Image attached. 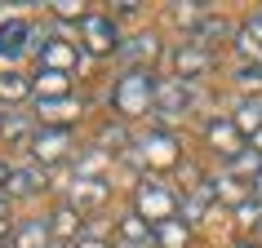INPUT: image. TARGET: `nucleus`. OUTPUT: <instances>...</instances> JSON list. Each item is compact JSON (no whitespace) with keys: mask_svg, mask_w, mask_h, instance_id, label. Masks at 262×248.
I'll list each match as a JSON object with an SVG mask.
<instances>
[{"mask_svg":"<svg viewBox=\"0 0 262 248\" xmlns=\"http://www.w3.org/2000/svg\"><path fill=\"white\" fill-rule=\"evenodd\" d=\"M156 76L151 71H129L124 67L120 76H116V84H111V102H116V111H120L124 120H142V115H151L156 111Z\"/></svg>","mask_w":262,"mask_h":248,"instance_id":"1","label":"nucleus"},{"mask_svg":"<svg viewBox=\"0 0 262 248\" xmlns=\"http://www.w3.org/2000/svg\"><path fill=\"white\" fill-rule=\"evenodd\" d=\"M134 208H138V217H142V221L160 226V221H173L178 195L169 191L165 182H156V178H142V182H138V191H134Z\"/></svg>","mask_w":262,"mask_h":248,"instance_id":"2","label":"nucleus"},{"mask_svg":"<svg viewBox=\"0 0 262 248\" xmlns=\"http://www.w3.org/2000/svg\"><path fill=\"white\" fill-rule=\"evenodd\" d=\"M80 36H84V49L94 58H107V54H120V36H116V18L111 14H89L80 22Z\"/></svg>","mask_w":262,"mask_h":248,"instance_id":"3","label":"nucleus"},{"mask_svg":"<svg viewBox=\"0 0 262 248\" xmlns=\"http://www.w3.org/2000/svg\"><path fill=\"white\" fill-rule=\"evenodd\" d=\"M191 102H195V89L187 80H178V76L156 84V115L160 120H182L191 111Z\"/></svg>","mask_w":262,"mask_h":248,"instance_id":"4","label":"nucleus"},{"mask_svg":"<svg viewBox=\"0 0 262 248\" xmlns=\"http://www.w3.org/2000/svg\"><path fill=\"white\" fill-rule=\"evenodd\" d=\"M129 160L147 168H173L178 164V138L173 133H147L138 142V151H129Z\"/></svg>","mask_w":262,"mask_h":248,"instance_id":"5","label":"nucleus"},{"mask_svg":"<svg viewBox=\"0 0 262 248\" xmlns=\"http://www.w3.org/2000/svg\"><path fill=\"white\" fill-rule=\"evenodd\" d=\"M71 129H36V138H31V155H36V164H58V160H67L71 155Z\"/></svg>","mask_w":262,"mask_h":248,"instance_id":"6","label":"nucleus"},{"mask_svg":"<svg viewBox=\"0 0 262 248\" xmlns=\"http://www.w3.org/2000/svg\"><path fill=\"white\" fill-rule=\"evenodd\" d=\"M205 138L213 151H222L227 160H235V155L245 151V133H240V124L227 120V115H213V120H205Z\"/></svg>","mask_w":262,"mask_h":248,"instance_id":"7","label":"nucleus"},{"mask_svg":"<svg viewBox=\"0 0 262 248\" xmlns=\"http://www.w3.org/2000/svg\"><path fill=\"white\" fill-rule=\"evenodd\" d=\"M84 102L76 93L71 97H36V115L45 120V129H67L71 120H80Z\"/></svg>","mask_w":262,"mask_h":248,"instance_id":"8","label":"nucleus"},{"mask_svg":"<svg viewBox=\"0 0 262 248\" xmlns=\"http://www.w3.org/2000/svg\"><path fill=\"white\" fill-rule=\"evenodd\" d=\"M27 44H31V22L9 14L0 22V58H5V62H18V58L27 54Z\"/></svg>","mask_w":262,"mask_h":248,"instance_id":"9","label":"nucleus"},{"mask_svg":"<svg viewBox=\"0 0 262 248\" xmlns=\"http://www.w3.org/2000/svg\"><path fill=\"white\" fill-rule=\"evenodd\" d=\"M213 67V54H209L205 44H195V40H187V44H178L173 49V71H178V80H187V76H205V71Z\"/></svg>","mask_w":262,"mask_h":248,"instance_id":"10","label":"nucleus"},{"mask_svg":"<svg viewBox=\"0 0 262 248\" xmlns=\"http://www.w3.org/2000/svg\"><path fill=\"white\" fill-rule=\"evenodd\" d=\"M107 204V178H76L71 182V208L76 213H98Z\"/></svg>","mask_w":262,"mask_h":248,"instance_id":"11","label":"nucleus"},{"mask_svg":"<svg viewBox=\"0 0 262 248\" xmlns=\"http://www.w3.org/2000/svg\"><path fill=\"white\" fill-rule=\"evenodd\" d=\"M156 49H160L156 31H138V36H129V40L120 44V62H129V71H147L142 62H151Z\"/></svg>","mask_w":262,"mask_h":248,"instance_id":"12","label":"nucleus"},{"mask_svg":"<svg viewBox=\"0 0 262 248\" xmlns=\"http://www.w3.org/2000/svg\"><path fill=\"white\" fill-rule=\"evenodd\" d=\"M235 49L245 54V62H258L262 67V14H249L235 31Z\"/></svg>","mask_w":262,"mask_h":248,"instance_id":"13","label":"nucleus"},{"mask_svg":"<svg viewBox=\"0 0 262 248\" xmlns=\"http://www.w3.org/2000/svg\"><path fill=\"white\" fill-rule=\"evenodd\" d=\"M45 186H49V178H45V168L40 164H27V168H14L9 173V186H5V195H40Z\"/></svg>","mask_w":262,"mask_h":248,"instance_id":"14","label":"nucleus"},{"mask_svg":"<svg viewBox=\"0 0 262 248\" xmlns=\"http://www.w3.org/2000/svg\"><path fill=\"white\" fill-rule=\"evenodd\" d=\"M49 221H40V217H31V221H14V235H9V244L14 248H45L49 244Z\"/></svg>","mask_w":262,"mask_h":248,"instance_id":"15","label":"nucleus"},{"mask_svg":"<svg viewBox=\"0 0 262 248\" xmlns=\"http://www.w3.org/2000/svg\"><path fill=\"white\" fill-rule=\"evenodd\" d=\"M231 120L240 124V133H245V138H249V133L258 138V133H262V93H249L245 102L231 111Z\"/></svg>","mask_w":262,"mask_h":248,"instance_id":"16","label":"nucleus"},{"mask_svg":"<svg viewBox=\"0 0 262 248\" xmlns=\"http://www.w3.org/2000/svg\"><path fill=\"white\" fill-rule=\"evenodd\" d=\"M40 67L45 71H62V76H67V71L76 67V49L62 44V40H45L40 44Z\"/></svg>","mask_w":262,"mask_h":248,"instance_id":"17","label":"nucleus"},{"mask_svg":"<svg viewBox=\"0 0 262 248\" xmlns=\"http://www.w3.org/2000/svg\"><path fill=\"white\" fill-rule=\"evenodd\" d=\"M31 93H36V97H71V76L40 67V76L31 80Z\"/></svg>","mask_w":262,"mask_h":248,"instance_id":"18","label":"nucleus"},{"mask_svg":"<svg viewBox=\"0 0 262 248\" xmlns=\"http://www.w3.org/2000/svg\"><path fill=\"white\" fill-rule=\"evenodd\" d=\"M80 226H84V217H80V213H76L71 204H62V208L54 213V221H49V231H54L58 239H76V244L84 239V235H80Z\"/></svg>","mask_w":262,"mask_h":248,"instance_id":"19","label":"nucleus"},{"mask_svg":"<svg viewBox=\"0 0 262 248\" xmlns=\"http://www.w3.org/2000/svg\"><path fill=\"white\" fill-rule=\"evenodd\" d=\"M213 195H218V182H200V186H195V195H187V204H182L187 226H195V221L205 217V208L213 204Z\"/></svg>","mask_w":262,"mask_h":248,"instance_id":"20","label":"nucleus"},{"mask_svg":"<svg viewBox=\"0 0 262 248\" xmlns=\"http://www.w3.org/2000/svg\"><path fill=\"white\" fill-rule=\"evenodd\" d=\"M191 244V226H187V221H160V226H156V248H187Z\"/></svg>","mask_w":262,"mask_h":248,"instance_id":"21","label":"nucleus"},{"mask_svg":"<svg viewBox=\"0 0 262 248\" xmlns=\"http://www.w3.org/2000/svg\"><path fill=\"white\" fill-rule=\"evenodd\" d=\"M120 244H142V248H151V244H156V226H147L138 213H134V217H124V221H120Z\"/></svg>","mask_w":262,"mask_h":248,"instance_id":"22","label":"nucleus"},{"mask_svg":"<svg viewBox=\"0 0 262 248\" xmlns=\"http://www.w3.org/2000/svg\"><path fill=\"white\" fill-rule=\"evenodd\" d=\"M227 164H231V178H253V182L262 178V151L258 146H245V151L235 155V160H227Z\"/></svg>","mask_w":262,"mask_h":248,"instance_id":"23","label":"nucleus"},{"mask_svg":"<svg viewBox=\"0 0 262 248\" xmlns=\"http://www.w3.org/2000/svg\"><path fill=\"white\" fill-rule=\"evenodd\" d=\"M31 93V80H23L18 71H0V102H23Z\"/></svg>","mask_w":262,"mask_h":248,"instance_id":"24","label":"nucleus"},{"mask_svg":"<svg viewBox=\"0 0 262 248\" xmlns=\"http://www.w3.org/2000/svg\"><path fill=\"white\" fill-rule=\"evenodd\" d=\"M0 138L5 142H27L31 146V138H36V133H31V124H27V115H5V120H0Z\"/></svg>","mask_w":262,"mask_h":248,"instance_id":"25","label":"nucleus"},{"mask_svg":"<svg viewBox=\"0 0 262 248\" xmlns=\"http://www.w3.org/2000/svg\"><path fill=\"white\" fill-rule=\"evenodd\" d=\"M102 168H107V151H80L76 155V178H102Z\"/></svg>","mask_w":262,"mask_h":248,"instance_id":"26","label":"nucleus"},{"mask_svg":"<svg viewBox=\"0 0 262 248\" xmlns=\"http://www.w3.org/2000/svg\"><path fill=\"white\" fill-rule=\"evenodd\" d=\"M235 221H240L245 231H262V200H258V195L235 204Z\"/></svg>","mask_w":262,"mask_h":248,"instance_id":"27","label":"nucleus"},{"mask_svg":"<svg viewBox=\"0 0 262 248\" xmlns=\"http://www.w3.org/2000/svg\"><path fill=\"white\" fill-rule=\"evenodd\" d=\"M191 40H195V44H205V49H209L213 40H227V22H218V18H205V22L191 31Z\"/></svg>","mask_w":262,"mask_h":248,"instance_id":"28","label":"nucleus"},{"mask_svg":"<svg viewBox=\"0 0 262 248\" xmlns=\"http://www.w3.org/2000/svg\"><path fill=\"white\" fill-rule=\"evenodd\" d=\"M49 14L54 18H62V22H76V18H89V9H84V5H76V0H54V5H49Z\"/></svg>","mask_w":262,"mask_h":248,"instance_id":"29","label":"nucleus"},{"mask_svg":"<svg viewBox=\"0 0 262 248\" xmlns=\"http://www.w3.org/2000/svg\"><path fill=\"white\" fill-rule=\"evenodd\" d=\"M173 18H178L182 27L191 22V31H195V27H200V22L209 18V5H173Z\"/></svg>","mask_w":262,"mask_h":248,"instance_id":"30","label":"nucleus"},{"mask_svg":"<svg viewBox=\"0 0 262 248\" xmlns=\"http://www.w3.org/2000/svg\"><path fill=\"white\" fill-rule=\"evenodd\" d=\"M235 80L249 84V89H262V67L258 62H240V67H235Z\"/></svg>","mask_w":262,"mask_h":248,"instance_id":"31","label":"nucleus"},{"mask_svg":"<svg viewBox=\"0 0 262 248\" xmlns=\"http://www.w3.org/2000/svg\"><path fill=\"white\" fill-rule=\"evenodd\" d=\"M0 235H14V221H9V195H0Z\"/></svg>","mask_w":262,"mask_h":248,"instance_id":"32","label":"nucleus"},{"mask_svg":"<svg viewBox=\"0 0 262 248\" xmlns=\"http://www.w3.org/2000/svg\"><path fill=\"white\" fill-rule=\"evenodd\" d=\"M102 142H107V146L124 142V129H120V124H107V129H102Z\"/></svg>","mask_w":262,"mask_h":248,"instance_id":"33","label":"nucleus"},{"mask_svg":"<svg viewBox=\"0 0 262 248\" xmlns=\"http://www.w3.org/2000/svg\"><path fill=\"white\" fill-rule=\"evenodd\" d=\"M76 248H111V244H107V239H98V235H84Z\"/></svg>","mask_w":262,"mask_h":248,"instance_id":"34","label":"nucleus"},{"mask_svg":"<svg viewBox=\"0 0 262 248\" xmlns=\"http://www.w3.org/2000/svg\"><path fill=\"white\" fill-rule=\"evenodd\" d=\"M9 173H14V168H9V164H5V160H0V191L9 186Z\"/></svg>","mask_w":262,"mask_h":248,"instance_id":"35","label":"nucleus"},{"mask_svg":"<svg viewBox=\"0 0 262 248\" xmlns=\"http://www.w3.org/2000/svg\"><path fill=\"white\" fill-rule=\"evenodd\" d=\"M253 191H258V200H262V178H258V182H253Z\"/></svg>","mask_w":262,"mask_h":248,"instance_id":"36","label":"nucleus"},{"mask_svg":"<svg viewBox=\"0 0 262 248\" xmlns=\"http://www.w3.org/2000/svg\"><path fill=\"white\" fill-rule=\"evenodd\" d=\"M235 248H262V244H235Z\"/></svg>","mask_w":262,"mask_h":248,"instance_id":"37","label":"nucleus"},{"mask_svg":"<svg viewBox=\"0 0 262 248\" xmlns=\"http://www.w3.org/2000/svg\"><path fill=\"white\" fill-rule=\"evenodd\" d=\"M120 248H142V244H120Z\"/></svg>","mask_w":262,"mask_h":248,"instance_id":"38","label":"nucleus"},{"mask_svg":"<svg viewBox=\"0 0 262 248\" xmlns=\"http://www.w3.org/2000/svg\"><path fill=\"white\" fill-rule=\"evenodd\" d=\"M258 151H262V133H258Z\"/></svg>","mask_w":262,"mask_h":248,"instance_id":"39","label":"nucleus"},{"mask_svg":"<svg viewBox=\"0 0 262 248\" xmlns=\"http://www.w3.org/2000/svg\"><path fill=\"white\" fill-rule=\"evenodd\" d=\"M0 248H5V239H0Z\"/></svg>","mask_w":262,"mask_h":248,"instance_id":"40","label":"nucleus"},{"mask_svg":"<svg viewBox=\"0 0 262 248\" xmlns=\"http://www.w3.org/2000/svg\"><path fill=\"white\" fill-rule=\"evenodd\" d=\"M258 14H262V9H258Z\"/></svg>","mask_w":262,"mask_h":248,"instance_id":"41","label":"nucleus"}]
</instances>
